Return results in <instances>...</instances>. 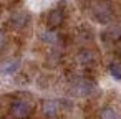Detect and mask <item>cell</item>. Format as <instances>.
<instances>
[{"mask_svg":"<svg viewBox=\"0 0 121 119\" xmlns=\"http://www.w3.org/2000/svg\"><path fill=\"white\" fill-rule=\"evenodd\" d=\"M10 112H12V116L17 117V119H27V117L30 116V112H32V106H30L27 101L18 99V101H13V103H12Z\"/></svg>","mask_w":121,"mask_h":119,"instance_id":"cell-1","label":"cell"},{"mask_svg":"<svg viewBox=\"0 0 121 119\" xmlns=\"http://www.w3.org/2000/svg\"><path fill=\"white\" fill-rule=\"evenodd\" d=\"M93 15H95V18H96L99 23H108V22L111 20V17H113L109 7H108L106 4H103V2L95 4V7H93Z\"/></svg>","mask_w":121,"mask_h":119,"instance_id":"cell-2","label":"cell"},{"mask_svg":"<svg viewBox=\"0 0 121 119\" xmlns=\"http://www.w3.org/2000/svg\"><path fill=\"white\" fill-rule=\"evenodd\" d=\"M9 22H10V27L12 28L22 30L28 23V13H25V12H15V13H12V17H10Z\"/></svg>","mask_w":121,"mask_h":119,"instance_id":"cell-3","label":"cell"},{"mask_svg":"<svg viewBox=\"0 0 121 119\" xmlns=\"http://www.w3.org/2000/svg\"><path fill=\"white\" fill-rule=\"evenodd\" d=\"M42 114H43L47 119L56 117V114H58V103H56V101H52V99L43 101V104H42Z\"/></svg>","mask_w":121,"mask_h":119,"instance_id":"cell-4","label":"cell"},{"mask_svg":"<svg viewBox=\"0 0 121 119\" xmlns=\"http://www.w3.org/2000/svg\"><path fill=\"white\" fill-rule=\"evenodd\" d=\"M73 88H75V93H76V94L86 96V94H90V93L95 89V84H93L91 81H88V79H78Z\"/></svg>","mask_w":121,"mask_h":119,"instance_id":"cell-5","label":"cell"},{"mask_svg":"<svg viewBox=\"0 0 121 119\" xmlns=\"http://www.w3.org/2000/svg\"><path fill=\"white\" fill-rule=\"evenodd\" d=\"M63 20H65V13L61 8H53L47 17V22L50 27H58V25H61Z\"/></svg>","mask_w":121,"mask_h":119,"instance_id":"cell-6","label":"cell"},{"mask_svg":"<svg viewBox=\"0 0 121 119\" xmlns=\"http://www.w3.org/2000/svg\"><path fill=\"white\" fill-rule=\"evenodd\" d=\"M76 60H78L80 63H83V65H88V63H93V61L96 60V56H95V53H93L91 50H81V51L78 53Z\"/></svg>","mask_w":121,"mask_h":119,"instance_id":"cell-7","label":"cell"},{"mask_svg":"<svg viewBox=\"0 0 121 119\" xmlns=\"http://www.w3.org/2000/svg\"><path fill=\"white\" fill-rule=\"evenodd\" d=\"M40 38H42V41H45V43L52 45V43H55V41L58 40V35H56L53 30H45V32H42V33H40Z\"/></svg>","mask_w":121,"mask_h":119,"instance_id":"cell-8","label":"cell"},{"mask_svg":"<svg viewBox=\"0 0 121 119\" xmlns=\"http://www.w3.org/2000/svg\"><path fill=\"white\" fill-rule=\"evenodd\" d=\"M18 68H20V63H18L17 60H13V61H9V63L4 65L2 73H4V74H13V73H17Z\"/></svg>","mask_w":121,"mask_h":119,"instance_id":"cell-9","label":"cell"},{"mask_svg":"<svg viewBox=\"0 0 121 119\" xmlns=\"http://www.w3.org/2000/svg\"><path fill=\"white\" fill-rule=\"evenodd\" d=\"M109 74L114 78V79H121V63L114 61L109 65Z\"/></svg>","mask_w":121,"mask_h":119,"instance_id":"cell-10","label":"cell"},{"mask_svg":"<svg viewBox=\"0 0 121 119\" xmlns=\"http://www.w3.org/2000/svg\"><path fill=\"white\" fill-rule=\"evenodd\" d=\"M99 117L101 119H116V112L111 107H104V109L99 111Z\"/></svg>","mask_w":121,"mask_h":119,"instance_id":"cell-11","label":"cell"},{"mask_svg":"<svg viewBox=\"0 0 121 119\" xmlns=\"http://www.w3.org/2000/svg\"><path fill=\"white\" fill-rule=\"evenodd\" d=\"M111 33H113V35H111V38H113V40H118V38L121 37V35H119V33H121V28H116V30H113Z\"/></svg>","mask_w":121,"mask_h":119,"instance_id":"cell-12","label":"cell"},{"mask_svg":"<svg viewBox=\"0 0 121 119\" xmlns=\"http://www.w3.org/2000/svg\"><path fill=\"white\" fill-rule=\"evenodd\" d=\"M4 40H5V37H4V33H2V32H0V43H2Z\"/></svg>","mask_w":121,"mask_h":119,"instance_id":"cell-13","label":"cell"},{"mask_svg":"<svg viewBox=\"0 0 121 119\" xmlns=\"http://www.w3.org/2000/svg\"><path fill=\"white\" fill-rule=\"evenodd\" d=\"M119 55H121V50H119Z\"/></svg>","mask_w":121,"mask_h":119,"instance_id":"cell-14","label":"cell"}]
</instances>
